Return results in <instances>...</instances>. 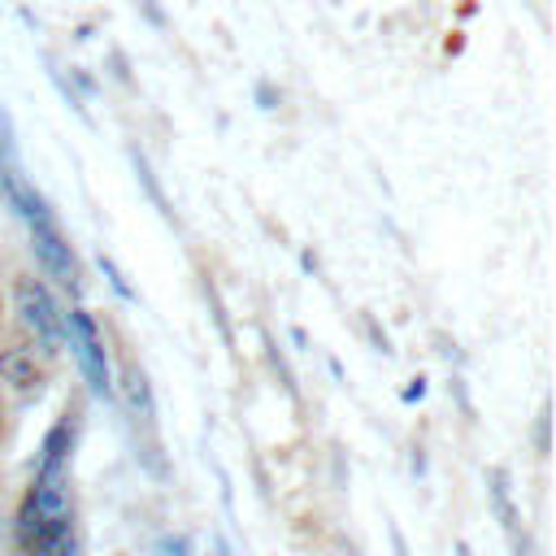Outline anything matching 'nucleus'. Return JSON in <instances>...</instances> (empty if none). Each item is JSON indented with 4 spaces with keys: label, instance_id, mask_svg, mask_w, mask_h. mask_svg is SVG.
I'll return each instance as SVG.
<instances>
[{
    "label": "nucleus",
    "instance_id": "nucleus-1",
    "mask_svg": "<svg viewBox=\"0 0 556 556\" xmlns=\"http://www.w3.org/2000/svg\"><path fill=\"white\" fill-rule=\"evenodd\" d=\"M9 308H13V330L26 334L48 361L65 352V304L43 278H35V269L9 274Z\"/></svg>",
    "mask_w": 556,
    "mask_h": 556
},
{
    "label": "nucleus",
    "instance_id": "nucleus-2",
    "mask_svg": "<svg viewBox=\"0 0 556 556\" xmlns=\"http://www.w3.org/2000/svg\"><path fill=\"white\" fill-rule=\"evenodd\" d=\"M65 348L78 365V378L87 382V391L96 400H113V361H109V343L104 330L96 326V317L83 304H65Z\"/></svg>",
    "mask_w": 556,
    "mask_h": 556
},
{
    "label": "nucleus",
    "instance_id": "nucleus-3",
    "mask_svg": "<svg viewBox=\"0 0 556 556\" xmlns=\"http://www.w3.org/2000/svg\"><path fill=\"white\" fill-rule=\"evenodd\" d=\"M26 235H30V256H35L39 278H43L48 287H61L70 300H78V295H83V261H78L74 243L61 235L56 217L30 222Z\"/></svg>",
    "mask_w": 556,
    "mask_h": 556
},
{
    "label": "nucleus",
    "instance_id": "nucleus-4",
    "mask_svg": "<svg viewBox=\"0 0 556 556\" xmlns=\"http://www.w3.org/2000/svg\"><path fill=\"white\" fill-rule=\"evenodd\" d=\"M52 382V361L13 326H4L0 339V395H17L22 404L39 400L43 387Z\"/></svg>",
    "mask_w": 556,
    "mask_h": 556
},
{
    "label": "nucleus",
    "instance_id": "nucleus-5",
    "mask_svg": "<svg viewBox=\"0 0 556 556\" xmlns=\"http://www.w3.org/2000/svg\"><path fill=\"white\" fill-rule=\"evenodd\" d=\"M113 400H122L126 417L135 430H143L148 439H156V395L148 382V369L117 343V374H113Z\"/></svg>",
    "mask_w": 556,
    "mask_h": 556
},
{
    "label": "nucleus",
    "instance_id": "nucleus-6",
    "mask_svg": "<svg viewBox=\"0 0 556 556\" xmlns=\"http://www.w3.org/2000/svg\"><path fill=\"white\" fill-rule=\"evenodd\" d=\"M0 200H4V204H9L26 226H30V222H39V217H52L48 200H43V195H39V191H35V187H30L13 165H4V161H0Z\"/></svg>",
    "mask_w": 556,
    "mask_h": 556
},
{
    "label": "nucleus",
    "instance_id": "nucleus-7",
    "mask_svg": "<svg viewBox=\"0 0 556 556\" xmlns=\"http://www.w3.org/2000/svg\"><path fill=\"white\" fill-rule=\"evenodd\" d=\"M13 556H83V539H78V521L74 526H61L26 547H13Z\"/></svg>",
    "mask_w": 556,
    "mask_h": 556
},
{
    "label": "nucleus",
    "instance_id": "nucleus-8",
    "mask_svg": "<svg viewBox=\"0 0 556 556\" xmlns=\"http://www.w3.org/2000/svg\"><path fill=\"white\" fill-rule=\"evenodd\" d=\"M486 495H491V508H495L504 534H513V530L521 526V517H517V508H513V495H508V469H504V465H491V469H486Z\"/></svg>",
    "mask_w": 556,
    "mask_h": 556
},
{
    "label": "nucleus",
    "instance_id": "nucleus-9",
    "mask_svg": "<svg viewBox=\"0 0 556 556\" xmlns=\"http://www.w3.org/2000/svg\"><path fill=\"white\" fill-rule=\"evenodd\" d=\"M96 265H100V274L109 278V287L117 291V300H126V304H135V300H139V291H135V287L126 282V274L117 269V261H113L109 252H100V256H96Z\"/></svg>",
    "mask_w": 556,
    "mask_h": 556
},
{
    "label": "nucleus",
    "instance_id": "nucleus-10",
    "mask_svg": "<svg viewBox=\"0 0 556 556\" xmlns=\"http://www.w3.org/2000/svg\"><path fill=\"white\" fill-rule=\"evenodd\" d=\"M265 352H269V365H274V374H278V382H282V391H287L291 400H300V391H295V374H291V365H287V356L278 352V343H274V334H265Z\"/></svg>",
    "mask_w": 556,
    "mask_h": 556
},
{
    "label": "nucleus",
    "instance_id": "nucleus-11",
    "mask_svg": "<svg viewBox=\"0 0 556 556\" xmlns=\"http://www.w3.org/2000/svg\"><path fill=\"white\" fill-rule=\"evenodd\" d=\"M130 161H135V174H139V182L148 187V195H152V204H156V208H161L165 217H174V213H169V204H165V191L156 187V178H152V169H148V161H143L139 152H130Z\"/></svg>",
    "mask_w": 556,
    "mask_h": 556
},
{
    "label": "nucleus",
    "instance_id": "nucleus-12",
    "mask_svg": "<svg viewBox=\"0 0 556 556\" xmlns=\"http://www.w3.org/2000/svg\"><path fill=\"white\" fill-rule=\"evenodd\" d=\"M204 300L213 304V317H217V330H222V339L226 343H235V330H230V321H226V308H222V295H217V287L204 278Z\"/></svg>",
    "mask_w": 556,
    "mask_h": 556
},
{
    "label": "nucleus",
    "instance_id": "nucleus-13",
    "mask_svg": "<svg viewBox=\"0 0 556 556\" xmlns=\"http://www.w3.org/2000/svg\"><path fill=\"white\" fill-rule=\"evenodd\" d=\"M547 447H552V439H547V404H543L539 417H534V452L547 456Z\"/></svg>",
    "mask_w": 556,
    "mask_h": 556
},
{
    "label": "nucleus",
    "instance_id": "nucleus-14",
    "mask_svg": "<svg viewBox=\"0 0 556 556\" xmlns=\"http://www.w3.org/2000/svg\"><path fill=\"white\" fill-rule=\"evenodd\" d=\"M508 543H513V556H534V539H530L526 526H517V530L508 534Z\"/></svg>",
    "mask_w": 556,
    "mask_h": 556
},
{
    "label": "nucleus",
    "instance_id": "nucleus-15",
    "mask_svg": "<svg viewBox=\"0 0 556 556\" xmlns=\"http://www.w3.org/2000/svg\"><path fill=\"white\" fill-rule=\"evenodd\" d=\"M365 330H369V339H374V348L382 352V356H391V339H387V330H378V321L365 313Z\"/></svg>",
    "mask_w": 556,
    "mask_h": 556
},
{
    "label": "nucleus",
    "instance_id": "nucleus-16",
    "mask_svg": "<svg viewBox=\"0 0 556 556\" xmlns=\"http://www.w3.org/2000/svg\"><path fill=\"white\" fill-rule=\"evenodd\" d=\"M421 395H426V378H421V374H417V378H413V382H408V387H404V404H417V400H421Z\"/></svg>",
    "mask_w": 556,
    "mask_h": 556
},
{
    "label": "nucleus",
    "instance_id": "nucleus-17",
    "mask_svg": "<svg viewBox=\"0 0 556 556\" xmlns=\"http://www.w3.org/2000/svg\"><path fill=\"white\" fill-rule=\"evenodd\" d=\"M387 534H391V552H395V556H408V543H404L400 526H387Z\"/></svg>",
    "mask_w": 556,
    "mask_h": 556
},
{
    "label": "nucleus",
    "instance_id": "nucleus-18",
    "mask_svg": "<svg viewBox=\"0 0 556 556\" xmlns=\"http://www.w3.org/2000/svg\"><path fill=\"white\" fill-rule=\"evenodd\" d=\"M256 100H261V109H274V87L261 83V87H256Z\"/></svg>",
    "mask_w": 556,
    "mask_h": 556
},
{
    "label": "nucleus",
    "instance_id": "nucleus-19",
    "mask_svg": "<svg viewBox=\"0 0 556 556\" xmlns=\"http://www.w3.org/2000/svg\"><path fill=\"white\" fill-rule=\"evenodd\" d=\"M139 4H143V13H148V17H152V22H156V26H165V17H161V9H156V4H152V0H139Z\"/></svg>",
    "mask_w": 556,
    "mask_h": 556
},
{
    "label": "nucleus",
    "instance_id": "nucleus-20",
    "mask_svg": "<svg viewBox=\"0 0 556 556\" xmlns=\"http://www.w3.org/2000/svg\"><path fill=\"white\" fill-rule=\"evenodd\" d=\"M300 265H304L308 274H321V265H317V256H313V252H300Z\"/></svg>",
    "mask_w": 556,
    "mask_h": 556
},
{
    "label": "nucleus",
    "instance_id": "nucleus-21",
    "mask_svg": "<svg viewBox=\"0 0 556 556\" xmlns=\"http://www.w3.org/2000/svg\"><path fill=\"white\" fill-rule=\"evenodd\" d=\"M291 343H295V348H308V334H304L300 326H291Z\"/></svg>",
    "mask_w": 556,
    "mask_h": 556
},
{
    "label": "nucleus",
    "instance_id": "nucleus-22",
    "mask_svg": "<svg viewBox=\"0 0 556 556\" xmlns=\"http://www.w3.org/2000/svg\"><path fill=\"white\" fill-rule=\"evenodd\" d=\"M4 326H9V321H4V300H0V339H4Z\"/></svg>",
    "mask_w": 556,
    "mask_h": 556
},
{
    "label": "nucleus",
    "instance_id": "nucleus-23",
    "mask_svg": "<svg viewBox=\"0 0 556 556\" xmlns=\"http://www.w3.org/2000/svg\"><path fill=\"white\" fill-rule=\"evenodd\" d=\"M0 434H4V395H0Z\"/></svg>",
    "mask_w": 556,
    "mask_h": 556
},
{
    "label": "nucleus",
    "instance_id": "nucleus-24",
    "mask_svg": "<svg viewBox=\"0 0 556 556\" xmlns=\"http://www.w3.org/2000/svg\"><path fill=\"white\" fill-rule=\"evenodd\" d=\"M0 534H4V521H0Z\"/></svg>",
    "mask_w": 556,
    "mask_h": 556
}]
</instances>
